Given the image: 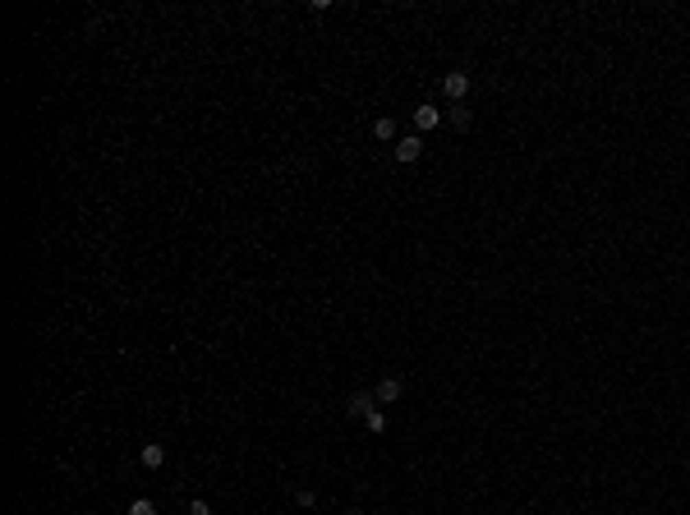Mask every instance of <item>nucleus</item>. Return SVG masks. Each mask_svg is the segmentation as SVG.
<instances>
[{
    "label": "nucleus",
    "mask_w": 690,
    "mask_h": 515,
    "mask_svg": "<svg viewBox=\"0 0 690 515\" xmlns=\"http://www.w3.org/2000/svg\"><path fill=\"white\" fill-rule=\"evenodd\" d=\"M470 120H474V115H470V106H465V102H460V106H451V124H456V129H470Z\"/></svg>",
    "instance_id": "8"
},
{
    "label": "nucleus",
    "mask_w": 690,
    "mask_h": 515,
    "mask_svg": "<svg viewBox=\"0 0 690 515\" xmlns=\"http://www.w3.org/2000/svg\"><path fill=\"white\" fill-rule=\"evenodd\" d=\"M189 515H212V506H207L203 497H194V501H189Z\"/></svg>",
    "instance_id": "11"
},
{
    "label": "nucleus",
    "mask_w": 690,
    "mask_h": 515,
    "mask_svg": "<svg viewBox=\"0 0 690 515\" xmlns=\"http://www.w3.org/2000/svg\"><path fill=\"white\" fill-rule=\"evenodd\" d=\"M400 391H405V382H400V378H382L373 396H378V405H396V400H400Z\"/></svg>",
    "instance_id": "4"
},
{
    "label": "nucleus",
    "mask_w": 690,
    "mask_h": 515,
    "mask_svg": "<svg viewBox=\"0 0 690 515\" xmlns=\"http://www.w3.org/2000/svg\"><path fill=\"white\" fill-rule=\"evenodd\" d=\"M138 460H143V470H161V465H166V446H161V442H148V446L138 451Z\"/></svg>",
    "instance_id": "5"
},
{
    "label": "nucleus",
    "mask_w": 690,
    "mask_h": 515,
    "mask_svg": "<svg viewBox=\"0 0 690 515\" xmlns=\"http://www.w3.org/2000/svg\"><path fill=\"white\" fill-rule=\"evenodd\" d=\"M442 92H446V97H451V102L460 106V102L470 97V74H465V69H451V74L442 78Z\"/></svg>",
    "instance_id": "1"
},
{
    "label": "nucleus",
    "mask_w": 690,
    "mask_h": 515,
    "mask_svg": "<svg viewBox=\"0 0 690 515\" xmlns=\"http://www.w3.org/2000/svg\"><path fill=\"white\" fill-rule=\"evenodd\" d=\"M364 424H368V433H387V414H382V409H373Z\"/></svg>",
    "instance_id": "10"
},
{
    "label": "nucleus",
    "mask_w": 690,
    "mask_h": 515,
    "mask_svg": "<svg viewBox=\"0 0 690 515\" xmlns=\"http://www.w3.org/2000/svg\"><path fill=\"white\" fill-rule=\"evenodd\" d=\"M373 409H378V396L359 391V396H350V405H345V414H350V419H368Z\"/></svg>",
    "instance_id": "3"
},
{
    "label": "nucleus",
    "mask_w": 690,
    "mask_h": 515,
    "mask_svg": "<svg viewBox=\"0 0 690 515\" xmlns=\"http://www.w3.org/2000/svg\"><path fill=\"white\" fill-rule=\"evenodd\" d=\"M442 124V111H433V106H414V129L419 134H428V129H437Z\"/></svg>",
    "instance_id": "6"
},
{
    "label": "nucleus",
    "mask_w": 690,
    "mask_h": 515,
    "mask_svg": "<svg viewBox=\"0 0 690 515\" xmlns=\"http://www.w3.org/2000/svg\"><path fill=\"white\" fill-rule=\"evenodd\" d=\"M373 138H382V143H391V138H396V120H391V115H382V120H373Z\"/></svg>",
    "instance_id": "7"
},
{
    "label": "nucleus",
    "mask_w": 690,
    "mask_h": 515,
    "mask_svg": "<svg viewBox=\"0 0 690 515\" xmlns=\"http://www.w3.org/2000/svg\"><path fill=\"white\" fill-rule=\"evenodd\" d=\"M419 157H424V138H419V134L396 138V161H400V166H410V161H419Z\"/></svg>",
    "instance_id": "2"
},
{
    "label": "nucleus",
    "mask_w": 690,
    "mask_h": 515,
    "mask_svg": "<svg viewBox=\"0 0 690 515\" xmlns=\"http://www.w3.org/2000/svg\"><path fill=\"white\" fill-rule=\"evenodd\" d=\"M129 515H157V506L148 497H134V501H129Z\"/></svg>",
    "instance_id": "9"
}]
</instances>
